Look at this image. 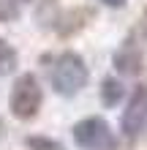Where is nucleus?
<instances>
[{
  "instance_id": "7ed1b4c3",
  "label": "nucleus",
  "mask_w": 147,
  "mask_h": 150,
  "mask_svg": "<svg viewBox=\"0 0 147 150\" xmlns=\"http://www.w3.org/2000/svg\"><path fill=\"white\" fill-rule=\"evenodd\" d=\"M76 147L82 150H117V137L112 126L98 115H90V117H82L76 126L71 128Z\"/></svg>"
},
{
  "instance_id": "9d476101",
  "label": "nucleus",
  "mask_w": 147,
  "mask_h": 150,
  "mask_svg": "<svg viewBox=\"0 0 147 150\" xmlns=\"http://www.w3.org/2000/svg\"><path fill=\"white\" fill-rule=\"evenodd\" d=\"M103 6H109V8H123L125 6V0H101Z\"/></svg>"
},
{
  "instance_id": "20e7f679",
  "label": "nucleus",
  "mask_w": 147,
  "mask_h": 150,
  "mask_svg": "<svg viewBox=\"0 0 147 150\" xmlns=\"http://www.w3.org/2000/svg\"><path fill=\"white\" fill-rule=\"evenodd\" d=\"M120 128L125 137L147 134V85H139L128 98V107L120 117Z\"/></svg>"
},
{
  "instance_id": "1a4fd4ad",
  "label": "nucleus",
  "mask_w": 147,
  "mask_h": 150,
  "mask_svg": "<svg viewBox=\"0 0 147 150\" xmlns=\"http://www.w3.org/2000/svg\"><path fill=\"white\" fill-rule=\"evenodd\" d=\"M27 150H65L52 137H27Z\"/></svg>"
},
{
  "instance_id": "f8f14e48",
  "label": "nucleus",
  "mask_w": 147,
  "mask_h": 150,
  "mask_svg": "<svg viewBox=\"0 0 147 150\" xmlns=\"http://www.w3.org/2000/svg\"><path fill=\"white\" fill-rule=\"evenodd\" d=\"M11 3H16V6H19V3H33V0H11Z\"/></svg>"
},
{
  "instance_id": "9b49d317",
  "label": "nucleus",
  "mask_w": 147,
  "mask_h": 150,
  "mask_svg": "<svg viewBox=\"0 0 147 150\" xmlns=\"http://www.w3.org/2000/svg\"><path fill=\"white\" fill-rule=\"evenodd\" d=\"M3 137H6V123L0 120V139H3Z\"/></svg>"
},
{
  "instance_id": "f257e3e1",
  "label": "nucleus",
  "mask_w": 147,
  "mask_h": 150,
  "mask_svg": "<svg viewBox=\"0 0 147 150\" xmlns=\"http://www.w3.org/2000/svg\"><path fill=\"white\" fill-rule=\"evenodd\" d=\"M52 87H55L57 96H65V98H74L76 93H82V87L87 85L90 71L87 63L82 60V55L76 52H63V55L55 57L52 63Z\"/></svg>"
},
{
  "instance_id": "f03ea898",
  "label": "nucleus",
  "mask_w": 147,
  "mask_h": 150,
  "mask_svg": "<svg viewBox=\"0 0 147 150\" xmlns=\"http://www.w3.org/2000/svg\"><path fill=\"white\" fill-rule=\"evenodd\" d=\"M44 104V90H41L36 74H22L11 87L8 96V109L16 120H33Z\"/></svg>"
},
{
  "instance_id": "39448f33",
  "label": "nucleus",
  "mask_w": 147,
  "mask_h": 150,
  "mask_svg": "<svg viewBox=\"0 0 147 150\" xmlns=\"http://www.w3.org/2000/svg\"><path fill=\"white\" fill-rule=\"evenodd\" d=\"M96 16V8H87V6H79V8H68V11H57L52 28L60 38H71L74 33H79L82 28H87V22Z\"/></svg>"
},
{
  "instance_id": "423d86ee",
  "label": "nucleus",
  "mask_w": 147,
  "mask_h": 150,
  "mask_svg": "<svg viewBox=\"0 0 147 150\" xmlns=\"http://www.w3.org/2000/svg\"><path fill=\"white\" fill-rule=\"evenodd\" d=\"M112 63H115V68L120 74H125V76H136L142 71V52L131 47V44H125V47H120L115 52V57H112Z\"/></svg>"
},
{
  "instance_id": "0eeeda50",
  "label": "nucleus",
  "mask_w": 147,
  "mask_h": 150,
  "mask_svg": "<svg viewBox=\"0 0 147 150\" xmlns=\"http://www.w3.org/2000/svg\"><path fill=\"white\" fill-rule=\"evenodd\" d=\"M123 96H125V87H123L120 79L106 76L101 82V104L103 107H117V104L123 101Z\"/></svg>"
},
{
  "instance_id": "6e6552de",
  "label": "nucleus",
  "mask_w": 147,
  "mask_h": 150,
  "mask_svg": "<svg viewBox=\"0 0 147 150\" xmlns=\"http://www.w3.org/2000/svg\"><path fill=\"white\" fill-rule=\"evenodd\" d=\"M14 71H16V49L0 38V76H8Z\"/></svg>"
}]
</instances>
